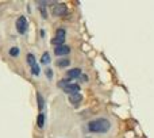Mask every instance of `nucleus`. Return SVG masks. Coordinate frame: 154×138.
Returning a JSON list of instances; mask_svg holds the SVG:
<instances>
[{
  "mask_svg": "<svg viewBox=\"0 0 154 138\" xmlns=\"http://www.w3.org/2000/svg\"><path fill=\"white\" fill-rule=\"evenodd\" d=\"M46 76H47L49 78L53 77V72H51V69H46Z\"/></svg>",
  "mask_w": 154,
  "mask_h": 138,
  "instance_id": "obj_17",
  "label": "nucleus"
},
{
  "mask_svg": "<svg viewBox=\"0 0 154 138\" xmlns=\"http://www.w3.org/2000/svg\"><path fill=\"white\" fill-rule=\"evenodd\" d=\"M37 102H38V108H39V110H43V107H45V100H43V97L41 94H37Z\"/></svg>",
  "mask_w": 154,
  "mask_h": 138,
  "instance_id": "obj_10",
  "label": "nucleus"
},
{
  "mask_svg": "<svg viewBox=\"0 0 154 138\" xmlns=\"http://www.w3.org/2000/svg\"><path fill=\"white\" fill-rule=\"evenodd\" d=\"M64 91L69 95L78 94V91H80V85H78V84H69V85H66L64 88Z\"/></svg>",
  "mask_w": 154,
  "mask_h": 138,
  "instance_id": "obj_6",
  "label": "nucleus"
},
{
  "mask_svg": "<svg viewBox=\"0 0 154 138\" xmlns=\"http://www.w3.org/2000/svg\"><path fill=\"white\" fill-rule=\"evenodd\" d=\"M27 61H29L30 68H31V66H34V65L37 64V61H35V57L32 56V54H29V56H27Z\"/></svg>",
  "mask_w": 154,
  "mask_h": 138,
  "instance_id": "obj_13",
  "label": "nucleus"
},
{
  "mask_svg": "<svg viewBox=\"0 0 154 138\" xmlns=\"http://www.w3.org/2000/svg\"><path fill=\"white\" fill-rule=\"evenodd\" d=\"M66 12H68V8H66V5L65 4H57L56 7H54V10H53V14L56 16H62V15H65Z\"/></svg>",
  "mask_w": 154,
  "mask_h": 138,
  "instance_id": "obj_4",
  "label": "nucleus"
},
{
  "mask_svg": "<svg viewBox=\"0 0 154 138\" xmlns=\"http://www.w3.org/2000/svg\"><path fill=\"white\" fill-rule=\"evenodd\" d=\"M37 124L39 129H43V124H45V115L43 114H39L37 116Z\"/></svg>",
  "mask_w": 154,
  "mask_h": 138,
  "instance_id": "obj_9",
  "label": "nucleus"
},
{
  "mask_svg": "<svg viewBox=\"0 0 154 138\" xmlns=\"http://www.w3.org/2000/svg\"><path fill=\"white\" fill-rule=\"evenodd\" d=\"M10 56L11 57H18L19 56V48H11L10 49Z\"/></svg>",
  "mask_w": 154,
  "mask_h": 138,
  "instance_id": "obj_14",
  "label": "nucleus"
},
{
  "mask_svg": "<svg viewBox=\"0 0 154 138\" xmlns=\"http://www.w3.org/2000/svg\"><path fill=\"white\" fill-rule=\"evenodd\" d=\"M41 62L45 65H47L49 62H50V56H49V53H43L42 57H41Z\"/></svg>",
  "mask_w": 154,
  "mask_h": 138,
  "instance_id": "obj_12",
  "label": "nucleus"
},
{
  "mask_svg": "<svg viewBox=\"0 0 154 138\" xmlns=\"http://www.w3.org/2000/svg\"><path fill=\"white\" fill-rule=\"evenodd\" d=\"M66 76H68V78H77V77H80L81 76V70L78 69V68H74V69H70L69 72L66 73Z\"/></svg>",
  "mask_w": 154,
  "mask_h": 138,
  "instance_id": "obj_8",
  "label": "nucleus"
},
{
  "mask_svg": "<svg viewBox=\"0 0 154 138\" xmlns=\"http://www.w3.org/2000/svg\"><path fill=\"white\" fill-rule=\"evenodd\" d=\"M16 29L20 34H24L27 30V19L26 16H19L18 20H16Z\"/></svg>",
  "mask_w": 154,
  "mask_h": 138,
  "instance_id": "obj_3",
  "label": "nucleus"
},
{
  "mask_svg": "<svg viewBox=\"0 0 154 138\" xmlns=\"http://www.w3.org/2000/svg\"><path fill=\"white\" fill-rule=\"evenodd\" d=\"M69 78H68V80H61V81H59V83H58V87H59V88H62V89H64L65 88V87H66V85H69Z\"/></svg>",
  "mask_w": 154,
  "mask_h": 138,
  "instance_id": "obj_16",
  "label": "nucleus"
},
{
  "mask_svg": "<svg viewBox=\"0 0 154 138\" xmlns=\"http://www.w3.org/2000/svg\"><path fill=\"white\" fill-rule=\"evenodd\" d=\"M110 127H111V123L104 118L95 119V121L88 123V129L93 133H107L110 130Z\"/></svg>",
  "mask_w": 154,
  "mask_h": 138,
  "instance_id": "obj_1",
  "label": "nucleus"
},
{
  "mask_svg": "<svg viewBox=\"0 0 154 138\" xmlns=\"http://www.w3.org/2000/svg\"><path fill=\"white\" fill-rule=\"evenodd\" d=\"M81 100H83L81 94H73V95H70V96H69V102L72 103V104H74V106L80 104Z\"/></svg>",
  "mask_w": 154,
  "mask_h": 138,
  "instance_id": "obj_7",
  "label": "nucleus"
},
{
  "mask_svg": "<svg viewBox=\"0 0 154 138\" xmlns=\"http://www.w3.org/2000/svg\"><path fill=\"white\" fill-rule=\"evenodd\" d=\"M70 49L69 46L66 45H61V46H56V49H54V53L57 54V56H66V54H69Z\"/></svg>",
  "mask_w": 154,
  "mask_h": 138,
  "instance_id": "obj_5",
  "label": "nucleus"
},
{
  "mask_svg": "<svg viewBox=\"0 0 154 138\" xmlns=\"http://www.w3.org/2000/svg\"><path fill=\"white\" fill-rule=\"evenodd\" d=\"M70 62H69V60H66V58H64V60H58L57 61V66H59V68H65V66H68Z\"/></svg>",
  "mask_w": 154,
  "mask_h": 138,
  "instance_id": "obj_11",
  "label": "nucleus"
},
{
  "mask_svg": "<svg viewBox=\"0 0 154 138\" xmlns=\"http://www.w3.org/2000/svg\"><path fill=\"white\" fill-rule=\"evenodd\" d=\"M31 73L34 76H38L39 75V66H38V64H35L34 66H31Z\"/></svg>",
  "mask_w": 154,
  "mask_h": 138,
  "instance_id": "obj_15",
  "label": "nucleus"
},
{
  "mask_svg": "<svg viewBox=\"0 0 154 138\" xmlns=\"http://www.w3.org/2000/svg\"><path fill=\"white\" fill-rule=\"evenodd\" d=\"M65 35H66V32H65V30H64V29L57 30V34H56V37L53 38L51 43H53V45H56V46H61V45H64V42H65Z\"/></svg>",
  "mask_w": 154,
  "mask_h": 138,
  "instance_id": "obj_2",
  "label": "nucleus"
}]
</instances>
